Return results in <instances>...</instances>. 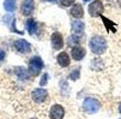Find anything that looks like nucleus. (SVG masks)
<instances>
[{"instance_id": "nucleus-14", "label": "nucleus", "mask_w": 121, "mask_h": 119, "mask_svg": "<svg viewBox=\"0 0 121 119\" xmlns=\"http://www.w3.org/2000/svg\"><path fill=\"white\" fill-rule=\"evenodd\" d=\"M101 18H102V21L104 22V25H106V28H107V31L108 32H115L116 31V24L115 23H113L112 21H109L108 18H106V17H103V16H101Z\"/></svg>"}, {"instance_id": "nucleus-13", "label": "nucleus", "mask_w": 121, "mask_h": 119, "mask_svg": "<svg viewBox=\"0 0 121 119\" xmlns=\"http://www.w3.org/2000/svg\"><path fill=\"white\" fill-rule=\"evenodd\" d=\"M14 72H16V75L18 76V78H19L21 81L29 79V71L25 70L24 67H21V66L16 67V69H14Z\"/></svg>"}, {"instance_id": "nucleus-9", "label": "nucleus", "mask_w": 121, "mask_h": 119, "mask_svg": "<svg viewBox=\"0 0 121 119\" xmlns=\"http://www.w3.org/2000/svg\"><path fill=\"white\" fill-rule=\"evenodd\" d=\"M34 7H35V3L34 0H24L22 4V13L24 16H29L32 13Z\"/></svg>"}, {"instance_id": "nucleus-7", "label": "nucleus", "mask_w": 121, "mask_h": 119, "mask_svg": "<svg viewBox=\"0 0 121 119\" xmlns=\"http://www.w3.org/2000/svg\"><path fill=\"white\" fill-rule=\"evenodd\" d=\"M64 114H65V110L61 105H54L49 112V115L52 119H62Z\"/></svg>"}, {"instance_id": "nucleus-4", "label": "nucleus", "mask_w": 121, "mask_h": 119, "mask_svg": "<svg viewBox=\"0 0 121 119\" xmlns=\"http://www.w3.org/2000/svg\"><path fill=\"white\" fill-rule=\"evenodd\" d=\"M103 12V4L99 0H96V1H92L89 5V13L91 17H101Z\"/></svg>"}, {"instance_id": "nucleus-6", "label": "nucleus", "mask_w": 121, "mask_h": 119, "mask_svg": "<svg viewBox=\"0 0 121 119\" xmlns=\"http://www.w3.org/2000/svg\"><path fill=\"white\" fill-rule=\"evenodd\" d=\"M14 48L21 53H30L31 50V46L28 41L25 40H17L14 41Z\"/></svg>"}, {"instance_id": "nucleus-21", "label": "nucleus", "mask_w": 121, "mask_h": 119, "mask_svg": "<svg viewBox=\"0 0 121 119\" xmlns=\"http://www.w3.org/2000/svg\"><path fill=\"white\" fill-rule=\"evenodd\" d=\"M4 58H5V52H4L1 48H0V61L4 60Z\"/></svg>"}, {"instance_id": "nucleus-2", "label": "nucleus", "mask_w": 121, "mask_h": 119, "mask_svg": "<svg viewBox=\"0 0 121 119\" xmlns=\"http://www.w3.org/2000/svg\"><path fill=\"white\" fill-rule=\"evenodd\" d=\"M43 67V61L40 57H34L30 61H29V73L32 76H37Z\"/></svg>"}, {"instance_id": "nucleus-24", "label": "nucleus", "mask_w": 121, "mask_h": 119, "mask_svg": "<svg viewBox=\"0 0 121 119\" xmlns=\"http://www.w3.org/2000/svg\"><path fill=\"white\" fill-rule=\"evenodd\" d=\"M44 1H55V0H44Z\"/></svg>"}, {"instance_id": "nucleus-25", "label": "nucleus", "mask_w": 121, "mask_h": 119, "mask_svg": "<svg viewBox=\"0 0 121 119\" xmlns=\"http://www.w3.org/2000/svg\"><path fill=\"white\" fill-rule=\"evenodd\" d=\"M84 1H89V0H84Z\"/></svg>"}, {"instance_id": "nucleus-12", "label": "nucleus", "mask_w": 121, "mask_h": 119, "mask_svg": "<svg viewBox=\"0 0 121 119\" xmlns=\"http://www.w3.org/2000/svg\"><path fill=\"white\" fill-rule=\"evenodd\" d=\"M56 60H58L59 65L62 66V67H67L68 65H70V58H68V54H67L66 52H61V53L58 55Z\"/></svg>"}, {"instance_id": "nucleus-20", "label": "nucleus", "mask_w": 121, "mask_h": 119, "mask_svg": "<svg viewBox=\"0 0 121 119\" xmlns=\"http://www.w3.org/2000/svg\"><path fill=\"white\" fill-rule=\"evenodd\" d=\"M47 78H48V75H47V73L42 76V79H41V82H40L41 86H46V84H47Z\"/></svg>"}, {"instance_id": "nucleus-11", "label": "nucleus", "mask_w": 121, "mask_h": 119, "mask_svg": "<svg viewBox=\"0 0 121 119\" xmlns=\"http://www.w3.org/2000/svg\"><path fill=\"white\" fill-rule=\"evenodd\" d=\"M70 13L73 17H76V18H82V17L84 16V9H83V6L80 4H74L73 7L71 9Z\"/></svg>"}, {"instance_id": "nucleus-22", "label": "nucleus", "mask_w": 121, "mask_h": 119, "mask_svg": "<svg viewBox=\"0 0 121 119\" xmlns=\"http://www.w3.org/2000/svg\"><path fill=\"white\" fill-rule=\"evenodd\" d=\"M117 5L121 7V0H117Z\"/></svg>"}, {"instance_id": "nucleus-8", "label": "nucleus", "mask_w": 121, "mask_h": 119, "mask_svg": "<svg viewBox=\"0 0 121 119\" xmlns=\"http://www.w3.org/2000/svg\"><path fill=\"white\" fill-rule=\"evenodd\" d=\"M52 46L54 49H61L64 47V39L60 32H54L52 35Z\"/></svg>"}, {"instance_id": "nucleus-19", "label": "nucleus", "mask_w": 121, "mask_h": 119, "mask_svg": "<svg viewBox=\"0 0 121 119\" xmlns=\"http://www.w3.org/2000/svg\"><path fill=\"white\" fill-rule=\"evenodd\" d=\"M70 78H71V79H73V81L78 79V78H79V70H78V69H77V70H74V71L70 75Z\"/></svg>"}, {"instance_id": "nucleus-10", "label": "nucleus", "mask_w": 121, "mask_h": 119, "mask_svg": "<svg viewBox=\"0 0 121 119\" xmlns=\"http://www.w3.org/2000/svg\"><path fill=\"white\" fill-rule=\"evenodd\" d=\"M85 49L83 48V47H80V46H76V47H73L72 48V50H71V54H72V58L74 59V60H82L84 57H85Z\"/></svg>"}, {"instance_id": "nucleus-5", "label": "nucleus", "mask_w": 121, "mask_h": 119, "mask_svg": "<svg viewBox=\"0 0 121 119\" xmlns=\"http://www.w3.org/2000/svg\"><path fill=\"white\" fill-rule=\"evenodd\" d=\"M31 96H32V100L35 101V102L41 104V102H44V101L47 100L48 94H47V90L39 88V89H34V90H32Z\"/></svg>"}, {"instance_id": "nucleus-17", "label": "nucleus", "mask_w": 121, "mask_h": 119, "mask_svg": "<svg viewBox=\"0 0 121 119\" xmlns=\"http://www.w3.org/2000/svg\"><path fill=\"white\" fill-rule=\"evenodd\" d=\"M4 7L9 12H13L16 10V0H5Z\"/></svg>"}, {"instance_id": "nucleus-3", "label": "nucleus", "mask_w": 121, "mask_h": 119, "mask_svg": "<svg viewBox=\"0 0 121 119\" xmlns=\"http://www.w3.org/2000/svg\"><path fill=\"white\" fill-rule=\"evenodd\" d=\"M99 107H101L99 101L96 100V99H92V97L85 99L84 102H83V108L88 113H96L99 110Z\"/></svg>"}, {"instance_id": "nucleus-18", "label": "nucleus", "mask_w": 121, "mask_h": 119, "mask_svg": "<svg viewBox=\"0 0 121 119\" xmlns=\"http://www.w3.org/2000/svg\"><path fill=\"white\" fill-rule=\"evenodd\" d=\"M60 4L62 6H71L74 4V0H60Z\"/></svg>"}, {"instance_id": "nucleus-1", "label": "nucleus", "mask_w": 121, "mask_h": 119, "mask_svg": "<svg viewBox=\"0 0 121 119\" xmlns=\"http://www.w3.org/2000/svg\"><path fill=\"white\" fill-rule=\"evenodd\" d=\"M90 48L92 50L94 54H102L107 50V41L104 37L102 36H92L90 40Z\"/></svg>"}, {"instance_id": "nucleus-16", "label": "nucleus", "mask_w": 121, "mask_h": 119, "mask_svg": "<svg viewBox=\"0 0 121 119\" xmlns=\"http://www.w3.org/2000/svg\"><path fill=\"white\" fill-rule=\"evenodd\" d=\"M72 30H73V32H76V34L83 32V30H84V23L80 22V21L73 22V24H72Z\"/></svg>"}, {"instance_id": "nucleus-15", "label": "nucleus", "mask_w": 121, "mask_h": 119, "mask_svg": "<svg viewBox=\"0 0 121 119\" xmlns=\"http://www.w3.org/2000/svg\"><path fill=\"white\" fill-rule=\"evenodd\" d=\"M26 30L29 31V34H31V35H34V34L36 32L37 25H36L35 19H32V18H29L28 19V22H26Z\"/></svg>"}, {"instance_id": "nucleus-26", "label": "nucleus", "mask_w": 121, "mask_h": 119, "mask_svg": "<svg viewBox=\"0 0 121 119\" xmlns=\"http://www.w3.org/2000/svg\"><path fill=\"white\" fill-rule=\"evenodd\" d=\"M31 119H36V118H31Z\"/></svg>"}, {"instance_id": "nucleus-23", "label": "nucleus", "mask_w": 121, "mask_h": 119, "mask_svg": "<svg viewBox=\"0 0 121 119\" xmlns=\"http://www.w3.org/2000/svg\"><path fill=\"white\" fill-rule=\"evenodd\" d=\"M119 112L121 113V104H120V106H119Z\"/></svg>"}]
</instances>
